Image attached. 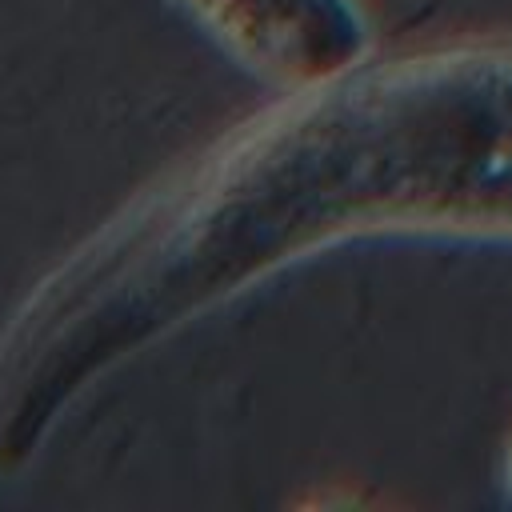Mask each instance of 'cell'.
Masks as SVG:
<instances>
[{
	"instance_id": "2",
	"label": "cell",
	"mask_w": 512,
	"mask_h": 512,
	"mask_svg": "<svg viewBox=\"0 0 512 512\" xmlns=\"http://www.w3.org/2000/svg\"><path fill=\"white\" fill-rule=\"evenodd\" d=\"M496 480H500L504 500L512 504V432H508V440H504V448H500V460H496Z\"/></svg>"
},
{
	"instance_id": "1",
	"label": "cell",
	"mask_w": 512,
	"mask_h": 512,
	"mask_svg": "<svg viewBox=\"0 0 512 512\" xmlns=\"http://www.w3.org/2000/svg\"><path fill=\"white\" fill-rule=\"evenodd\" d=\"M236 68L260 84L304 92L380 48L368 0H172Z\"/></svg>"
}]
</instances>
